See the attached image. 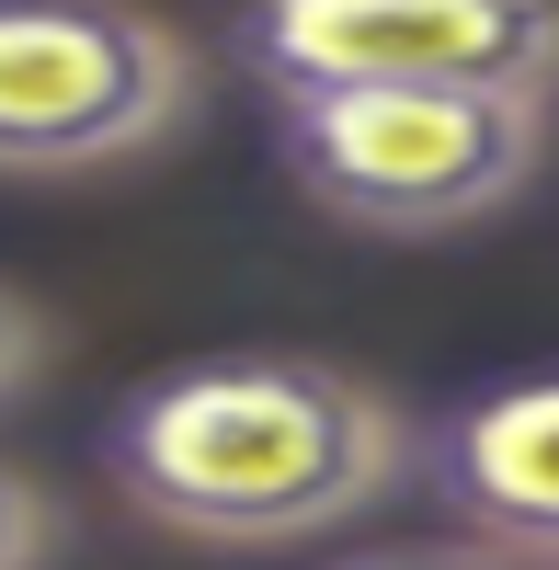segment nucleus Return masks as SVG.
<instances>
[{
  "label": "nucleus",
  "mask_w": 559,
  "mask_h": 570,
  "mask_svg": "<svg viewBox=\"0 0 559 570\" xmlns=\"http://www.w3.org/2000/svg\"><path fill=\"white\" fill-rule=\"evenodd\" d=\"M411 468V422L365 376L320 354H206L160 365L104 411V480L171 537L206 548H297L389 502Z\"/></svg>",
  "instance_id": "1"
},
{
  "label": "nucleus",
  "mask_w": 559,
  "mask_h": 570,
  "mask_svg": "<svg viewBox=\"0 0 559 570\" xmlns=\"http://www.w3.org/2000/svg\"><path fill=\"white\" fill-rule=\"evenodd\" d=\"M274 149L308 183V206L389 240H445V228L502 217L548 160V104L514 91H274Z\"/></svg>",
  "instance_id": "2"
},
{
  "label": "nucleus",
  "mask_w": 559,
  "mask_h": 570,
  "mask_svg": "<svg viewBox=\"0 0 559 570\" xmlns=\"http://www.w3.org/2000/svg\"><path fill=\"white\" fill-rule=\"evenodd\" d=\"M195 115V46L137 0H0V171H104Z\"/></svg>",
  "instance_id": "3"
},
{
  "label": "nucleus",
  "mask_w": 559,
  "mask_h": 570,
  "mask_svg": "<svg viewBox=\"0 0 559 570\" xmlns=\"http://www.w3.org/2000/svg\"><path fill=\"white\" fill-rule=\"evenodd\" d=\"M263 91H514L559 104V0H241Z\"/></svg>",
  "instance_id": "4"
},
{
  "label": "nucleus",
  "mask_w": 559,
  "mask_h": 570,
  "mask_svg": "<svg viewBox=\"0 0 559 570\" xmlns=\"http://www.w3.org/2000/svg\"><path fill=\"white\" fill-rule=\"evenodd\" d=\"M423 491L469 537L548 559L559 570V365L548 376H491L423 434Z\"/></svg>",
  "instance_id": "5"
},
{
  "label": "nucleus",
  "mask_w": 559,
  "mask_h": 570,
  "mask_svg": "<svg viewBox=\"0 0 559 570\" xmlns=\"http://www.w3.org/2000/svg\"><path fill=\"white\" fill-rule=\"evenodd\" d=\"M46 548H58V502H46V480L0 468V570H46Z\"/></svg>",
  "instance_id": "6"
},
{
  "label": "nucleus",
  "mask_w": 559,
  "mask_h": 570,
  "mask_svg": "<svg viewBox=\"0 0 559 570\" xmlns=\"http://www.w3.org/2000/svg\"><path fill=\"white\" fill-rule=\"evenodd\" d=\"M343 570H548V559H514V548L469 537V548H377V559H343Z\"/></svg>",
  "instance_id": "7"
},
{
  "label": "nucleus",
  "mask_w": 559,
  "mask_h": 570,
  "mask_svg": "<svg viewBox=\"0 0 559 570\" xmlns=\"http://www.w3.org/2000/svg\"><path fill=\"white\" fill-rule=\"evenodd\" d=\"M35 354H46V331H35V308L12 297V285H0V400H12L23 376H35Z\"/></svg>",
  "instance_id": "8"
}]
</instances>
